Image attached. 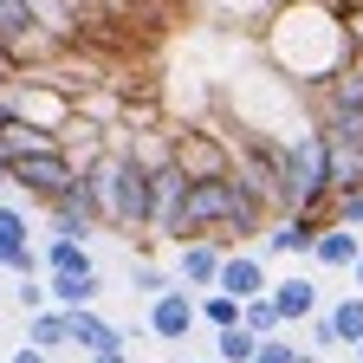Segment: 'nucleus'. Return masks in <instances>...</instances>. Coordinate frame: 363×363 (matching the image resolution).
Masks as SVG:
<instances>
[{
  "mask_svg": "<svg viewBox=\"0 0 363 363\" xmlns=\"http://www.w3.org/2000/svg\"><path fill=\"white\" fill-rule=\"evenodd\" d=\"M305 350H318V357H325V350H344V344H337V325H331V311L311 318V344H305Z\"/></svg>",
  "mask_w": 363,
  "mask_h": 363,
  "instance_id": "27",
  "label": "nucleus"
},
{
  "mask_svg": "<svg viewBox=\"0 0 363 363\" xmlns=\"http://www.w3.org/2000/svg\"><path fill=\"white\" fill-rule=\"evenodd\" d=\"M72 350H84V357H104V350H130V337L111 325V318H104L98 305H84V311H72Z\"/></svg>",
  "mask_w": 363,
  "mask_h": 363,
  "instance_id": "13",
  "label": "nucleus"
},
{
  "mask_svg": "<svg viewBox=\"0 0 363 363\" xmlns=\"http://www.w3.org/2000/svg\"><path fill=\"white\" fill-rule=\"evenodd\" d=\"M156 344H189L201 331V298L189 286H169L162 298H150V325H143Z\"/></svg>",
  "mask_w": 363,
  "mask_h": 363,
  "instance_id": "8",
  "label": "nucleus"
},
{
  "mask_svg": "<svg viewBox=\"0 0 363 363\" xmlns=\"http://www.w3.org/2000/svg\"><path fill=\"white\" fill-rule=\"evenodd\" d=\"M286 182H292L298 208H331V136L318 123L286 136Z\"/></svg>",
  "mask_w": 363,
  "mask_h": 363,
  "instance_id": "3",
  "label": "nucleus"
},
{
  "mask_svg": "<svg viewBox=\"0 0 363 363\" xmlns=\"http://www.w3.org/2000/svg\"><path fill=\"white\" fill-rule=\"evenodd\" d=\"M45 220H52V234H59V240H91V234L104 227V214H98V201H91L84 182H78L72 195H59L52 208H45Z\"/></svg>",
  "mask_w": 363,
  "mask_h": 363,
  "instance_id": "10",
  "label": "nucleus"
},
{
  "mask_svg": "<svg viewBox=\"0 0 363 363\" xmlns=\"http://www.w3.org/2000/svg\"><path fill=\"white\" fill-rule=\"evenodd\" d=\"M169 286H175V272H169V266H156V259H136V266H130V292H143V298H162Z\"/></svg>",
  "mask_w": 363,
  "mask_h": 363,
  "instance_id": "23",
  "label": "nucleus"
},
{
  "mask_svg": "<svg viewBox=\"0 0 363 363\" xmlns=\"http://www.w3.org/2000/svg\"><path fill=\"white\" fill-rule=\"evenodd\" d=\"M13 305H20L26 318H39V311H52V292H45V279H20V286H13Z\"/></svg>",
  "mask_w": 363,
  "mask_h": 363,
  "instance_id": "25",
  "label": "nucleus"
},
{
  "mask_svg": "<svg viewBox=\"0 0 363 363\" xmlns=\"http://www.w3.org/2000/svg\"><path fill=\"white\" fill-rule=\"evenodd\" d=\"M208 363H220V357H208Z\"/></svg>",
  "mask_w": 363,
  "mask_h": 363,
  "instance_id": "37",
  "label": "nucleus"
},
{
  "mask_svg": "<svg viewBox=\"0 0 363 363\" xmlns=\"http://www.w3.org/2000/svg\"><path fill=\"white\" fill-rule=\"evenodd\" d=\"M0 182H13V189H26L39 208H52L59 195H72L78 182H84V169L65 150H45V156H13L7 169H0Z\"/></svg>",
  "mask_w": 363,
  "mask_h": 363,
  "instance_id": "4",
  "label": "nucleus"
},
{
  "mask_svg": "<svg viewBox=\"0 0 363 363\" xmlns=\"http://www.w3.org/2000/svg\"><path fill=\"white\" fill-rule=\"evenodd\" d=\"M33 247V220L13 208V201H0V259H13V253H26Z\"/></svg>",
  "mask_w": 363,
  "mask_h": 363,
  "instance_id": "20",
  "label": "nucleus"
},
{
  "mask_svg": "<svg viewBox=\"0 0 363 363\" xmlns=\"http://www.w3.org/2000/svg\"><path fill=\"white\" fill-rule=\"evenodd\" d=\"M240 325H247L253 337H279L286 318H279V305H272V292H266V298H247V318H240Z\"/></svg>",
  "mask_w": 363,
  "mask_h": 363,
  "instance_id": "24",
  "label": "nucleus"
},
{
  "mask_svg": "<svg viewBox=\"0 0 363 363\" xmlns=\"http://www.w3.org/2000/svg\"><path fill=\"white\" fill-rule=\"evenodd\" d=\"M227 150H234V175L247 182L272 214H298V195H292V182H286V136H272V130H234Z\"/></svg>",
  "mask_w": 363,
  "mask_h": 363,
  "instance_id": "2",
  "label": "nucleus"
},
{
  "mask_svg": "<svg viewBox=\"0 0 363 363\" xmlns=\"http://www.w3.org/2000/svg\"><path fill=\"white\" fill-rule=\"evenodd\" d=\"M325 7H337V13H344V7H350V0H325Z\"/></svg>",
  "mask_w": 363,
  "mask_h": 363,
  "instance_id": "34",
  "label": "nucleus"
},
{
  "mask_svg": "<svg viewBox=\"0 0 363 363\" xmlns=\"http://www.w3.org/2000/svg\"><path fill=\"white\" fill-rule=\"evenodd\" d=\"M298 350H305V344H292V337L279 331V337H259V357H253V363H298Z\"/></svg>",
  "mask_w": 363,
  "mask_h": 363,
  "instance_id": "26",
  "label": "nucleus"
},
{
  "mask_svg": "<svg viewBox=\"0 0 363 363\" xmlns=\"http://www.w3.org/2000/svg\"><path fill=\"white\" fill-rule=\"evenodd\" d=\"M298 363H318V350H298Z\"/></svg>",
  "mask_w": 363,
  "mask_h": 363,
  "instance_id": "33",
  "label": "nucleus"
},
{
  "mask_svg": "<svg viewBox=\"0 0 363 363\" xmlns=\"http://www.w3.org/2000/svg\"><path fill=\"white\" fill-rule=\"evenodd\" d=\"M220 259H227L220 240H182L169 272H175V286H189V292H214L220 286Z\"/></svg>",
  "mask_w": 363,
  "mask_h": 363,
  "instance_id": "9",
  "label": "nucleus"
},
{
  "mask_svg": "<svg viewBox=\"0 0 363 363\" xmlns=\"http://www.w3.org/2000/svg\"><path fill=\"white\" fill-rule=\"evenodd\" d=\"M331 220H337V227H363V189H357V195H337V201H331Z\"/></svg>",
  "mask_w": 363,
  "mask_h": 363,
  "instance_id": "28",
  "label": "nucleus"
},
{
  "mask_svg": "<svg viewBox=\"0 0 363 363\" xmlns=\"http://www.w3.org/2000/svg\"><path fill=\"white\" fill-rule=\"evenodd\" d=\"M13 363H52V350H39V344H20V350H13Z\"/></svg>",
  "mask_w": 363,
  "mask_h": 363,
  "instance_id": "30",
  "label": "nucleus"
},
{
  "mask_svg": "<svg viewBox=\"0 0 363 363\" xmlns=\"http://www.w3.org/2000/svg\"><path fill=\"white\" fill-rule=\"evenodd\" d=\"M357 259H363V234H357V227H337V220L311 247V266H325V272H350Z\"/></svg>",
  "mask_w": 363,
  "mask_h": 363,
  "instance_id": "14",
  "label": "nucleus"
},
{
  "mask_svg": "<svg viewBox=\"0 0 363 363\" xmlns=\"http://www.w3.org/2000/svg\"><path fill=\"white\" fill-rule=\"evenodd\" d=\"M169 156H175V169L189 175V182L234 175V150H227V136H214V130H175L169 136Z\"/></svg>",
  "mask_w": 363,
  "mask_h": 363,
  "instance_id": "6",
  "label": "nucleus"
},
{
  "mask_svg": "<svg viewBox=\"0 0 363 363\" xmlns=\"http://www.w3.org/2000/svg\"><path fill=\"white\" fill-rule=\"evenodd\" d=\"M91 363H130V350H104V357H91Z\"/></svg>",
  "mask_w": 363,
  "mask_h": 363,
  "instance_id": "31",
  "label": "nucleus"
},
{
  "mask_svg": "<svg viewBox=\"0 0 363 363\" xmlns=\"http://www.w3.org/2000/svg\"><path fill=\"white\" fill-rule=\"evenodd\" d=\"M45 292L59 311H84L104 298V272H45Z\"/></svg>",
  "mask_w": 363,
  "mask_h": 363,
  "instance_id": "16",
  "label": "nucleus"
},
{
  "mask_svg": "<svg viewBox=\"0 0 363 363\" xmlns=\"http://www.w3.org/2000/svg\"><path fill=\"white\" fill-rule=\"evenodd\" d=\"M214 357H220V363H253V357H259V337H253L247 325H234V331H214Z\"/></svg>",
  "mask_w": 363,
  "mask_h": 363,
  "instance_id": "22",
  "label": "nucleus"
},
{
  "mask_svg": "<svg viewBox=\"0 0 363 363\" xmlns=\"http://www.w3.org/2000/svg\"><path fill=\"white\" fill-rule=\"evenodd\" d=\"M240 318H247V305H240L234 292H201V325H208V331H234Z\"/></svg>",
  "mask_w": 363,
  "mask_h": 363,
  "instance_id": "21",
  "label": "nucleus"
},
{
  "mask_svg": "<svg viewBox=\"0 0 363 363\" xmlns=\"http://www.w3.org/2000/svg\"><path fill=\"white\" fill-rule=\"evenodd\" d=\"M0 169H7V156H0Z\"/></svg>",
  "mask_w": 363,
  "mask_h": 363,
  "instance_id": "36",
  "label": "nucleus"
},
{
  "mask_svg": "<svg viewBox=\"0 0 363 363\" xmlns=\"http://www.w3.org/2000/svg\"><path fill=\"white\" fill-rule=\"evenodd\" d=\"M325 311H331V325H337V344L357 350V344H363V292H344V298L325 305Z\"/></svg>",
  "mask_w": 363,
  "mask_h": 363,
  "instance_id": "19",
  "label": "nucleus"
},
{
  "mask_svg": "<svg viewBox=\"0 0 363 363\" xmlns=\"http://www.w3.org/2000/svg\"><path fill=\"white\" fill-rule=\"evenodd\" d=\"M214 292H234L240 305H247V298H266V292H272V272H266V259H259L253 247H234V253L220 259V286H214Z\"/></svg>",
  "mask_w": 363,
  "mask_h": 363,
  "instance_id": "11",
  "label": "nucleus"
},
{
  "mask_svg": "<svg viewBox=\"0 0 363 363\" xmlns=\"http://www.w3.org/2000/svg\"><path fill=\"white\" fill-rule=\"evenodd\" d=\"M182 208H189V175L175 169V156H162V162L150 169V234H156V240H175Z\"/></svg>",
  "mask_w": 363,
  "mask_h": 363,
  "instance_id": "7",
  "label": "nucleus"
},
{
  "mask_svg": "<svg viewBox=\"0 0 363 363\" xmlns=\"http://www.w3.org/2000/svg\"><path fill=\"white\" fill-rule=\"evenodd\" d=\"M156 162L162 156H143L130 143V130H111V150L84 169V189L111 234H150V169Z\"/></svg>",
  "mask_w": 363,
  "mask_h": 363,
  "instance_id": "1",
  "label": "nucleus"
},
{
  "mask_svg": "<svg viewBox=\"0 0 363 363\" xmlns=\"http://www.w3.org/2000/svg\"><path fill=\"white\" fill-rule=\"evenodd\" d=\"M331 227V208H298V214H279L266 227V234L253 240V253L259 259H311V247H318V234Z\"/></svg>",
  "mask_w": 363,
  "mask_h": 363,
  "instance_id": "5",
  "label": "nucleus"
},
{
  "mask_svg": "<svg viewBox=\"0 0 363 363\" xmlns=\"http://www.w3.org/2000/svg\"><path fill=\"white\" fill-rule=\"evenodd\" d=\"M45 150H65L59 143V130H39V123H26V117H0V156H45Z\"/></svg>",
  "mask_w": 363,
  "mask_h": 363,
  "instance_id": "15",
  "label": "nucleus"
},
{
  "mask_svg": "<svg viewBox=\"0 0 363 363\" xmlns=\"http://www.w3.org/2000/svg\"><path fill=\"white\" fill-rule=\"evenodd\" d=\"M45 272H98V259H91L84 240H45Z\"/></svg>",
  "mask_w": 363,
  "mask_h": 363,
  "instance_id": "18",
  "label": "nucleus"
},
{
  "mask_svg": "<svg viewBox=\"0 0 363 363\" xmlns=\"http://www.w3.org/2000/svg\"><path fill=\"white\" fill-rule=\"evenodd\" d=\"M26 344H39V350H72V311H39V318H26Z\"/></svg>",
  "mask_w": 363,
  "mask_h": 363,
  "instance_id": "17",
  "label": "nucleus"
},
{
  "mask_svg": "<svg viewBox=\"0 0 363 363\" xmlns=\"http://www.w3.org/2000/svg\"><path fill=\"white\" fill-rule=\"evenodd\" d=\"M344 39H350V52H363V0L344 7Z\"/></svg>",
  "mask_w": 363,
  "mask_h": 363,
  "instance_id": "29",
  "label": "nucleus"
},
{
  "mask_svg": "<svg viewBox=\"0 0 363 363\" xmlns=\"http://www.w3.org/2000/svg\"><path fill=\"white\" fill-rule=\"evenodd\" d=\"M357 363H363V344H357Z\"/></svg>",
  "mask_w": 363,
  "mask_h": 363,
  "instance_id": "35",
  "label": "nucleus"
},
{
  "mask_svg": "<svg viewBox=\"0 0 363 363\" xmlns=\"http://www.w3.org/2000/svg\"><path fill=\"white\" fill-rule=\"evenodd\" d=\"M272 305H279L286 331H292V325H311V318L325 311V298H318V279H311V272H286V279H272Z\"/></svg>",
  "mask_w": 363,
  "mask_h": 363,
  "instance_id": "12",
  "label": "nucleus"
},
{
  "mask_svg": "<svg viewBox=\"0 0 363 363\" xmlns=\"http://www.w3.org/2000/svg\"><path fill=\"white\" fill-rule=\"evenodd\" d=\"M350 292H363V259H357V266H350Z\"/></svg>",
  "mask_w": 363,
  "mask_h": 363,
  "instance_id": "32",
  "label": "nucleus"
}]
</instances>
